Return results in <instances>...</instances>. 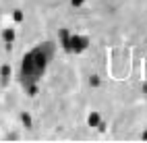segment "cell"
<instances>
[{"mask_svg": "<svg viewBox=\"0 0 147 143\" xmlns=\"http://www.w3.org/2000/svg\"><path fill=\"white\" fill-rule=\"evenodd\" d=\"M56 52L54 42H42L35 48H31L21 60V83H29V81H40L44 77V73L48 71V64L52 62Z\"/></svg>", "mask_w": 147, "mask_h": 143, "instance_id": "1", "label": "cell"}, {"mask_svg": "<svg viewBox=\"0 0 147 143\" xmlns=\"http://www.w3.org/2000/svg\"><path fill=\"white\" fill-rule=\"evenodd\" d=\"M91 40L83 33H73L71 35V54H83L89 48Z\"/></svg>", "mask_w": 147, "mask_h": 143, "instance_id": "2", "label": "cell"}, {"mask_svg": "<svg viewBox=\"0 0 147 143\" xmlns=\"http://www.w3.org/2000/svg\"><path fill=\"white\" fill-rule=\"evenodd\" d=\"M71 29L68 27H60L58 29V42H60V46H62V50L64 52H68L71 54Z\"/></svg>", "mask_w": 147, "mask_h": 143, "instance_id": "3", "label": "cell"}, {"mask_svg": "<svg viewBox=\"0 0 147 143\" xmlns=\"http://www.w3.org/2000/svg\"><path fill=\"white\" fill-rule=\"evenodd\" d=\"M15 37H17L15 27H4V29H2V40H4V44H6V48H11V44L15 42Z\"/></svg>", "mask_w": 147, "mask_h": 143, "instance_id": "4", "label": "cell"}, {"mask_svg": "<svg viewBox=\"0 0 147 143\" xmlns=\"http://www.w3.org/2000/svg\"><path fill=\"white\" fill-rule=\"evenodd\" d=\"M102 122V114L100 112H89V116H87V127H91V129H97V125Z\"/></svg>", "mask_w": 147, "mask_h": 143, "instance_id": "5", "label": "cell"}, {"mask_svg": "<svg viewBox=\"0 0 147 143\" xmlns=\"http://www.w3.org/2000/svg\"><path fill=\"white\" fill-rule=\"evenodd\" d=\"M25 87V93L29 95V98H35L37 91H40V87H37V81H29V83H23Z\"/></svg>", "mask_w": 147, "mask_h": 143, "instance_id": "6", "label": "cell"}, {"mask_svg": "<svg viewBox=\"0 0 147 143\" xmlns=\"http://www.w3.org/2000/svg\"><path fill=\"white\" fill-rule=\"evenodd\" d=\"M11 77H13V69H11L8 64H2V66H0V81H2V83H8V81H11Z\"/></svg>", "mask_w": 147, "mask_h": 143, "instance_id": "7", "label": "cell"}, {"mask_svg": "<svg viewBox=\"0 0 147 143\" xmlns=\"http://www.w3.org/2000/svg\"><path fill=\"white\" fill-rule=\"evenodd\" d=\"M19 120H21V125L25 129H31L33 127V118H31V114H29V112H21V114H19Z\"/></svg>", "mask_w": 147, "mask_h": 143, "instance_id": "8", "label": "cell"}, {"mask_svg": "<svg viewBox=\"0 0 147 143\" xmlns=\"http://www.w3.org/2000/svg\"><path fill=\"white\" fill-rule=\"evenodd\" d=\"M13 21H15V23H21V21H23V11L15 8V11H13Z\"/></svg>", "mask_w": 147, "mask_h": 143, "instance_id": "9", "label": "cell"}, {"mask_svg": "<svg viewBox=\"0 0 147 143\" xmlns=\"http://www.w3.org/2000/svg\"><path fill=\"white\" fill-rule=\"evenodd\" d=\"M89 85H91V87H100V85H102V79L97 77V75H91V77H89Z\"/></svg>", "mask_w": 147, "mask_h": 143, "instance_id": "10", "label": "cell"}, {"mask_svg": "<svg viewBox=\"0 0 147 143\" xmlns=\"http://www.w3.org/2000/svg\"><path fill=\"white\" fill-rule=\"evenodd\" d=\"M83 4H85V0H71V6L73 8H81Z\"/></svg>", "mask_w": 147, "mask_h": 143, "instance_id": "11", "label": "cell"}, {"mask_svg": "<svg viewBox=\"0 0 147 143\" xmlns=\"http://www.w3.org/2000/svg\"><path fill=\"white\" fill-rule=\"evenodd\" d=\"M106 127H108V125H106V122L102 120V122H100V125H97V131H100V133H104V131H106Z\"/></svg>", "mask_w": 147, "mask_h": 143, "instance_id": "12", "label": "cell"}, {"mask_svg": "<svg viewBox=\"0 0 147 143\" xmlns=\"http://www.w3.org/2000/svg\"><path fill=\"white\" fill-rule=\"evenodd\" d=\"M141 139H143V141H147V129H145V131L141 133Z\"/></svg>", "mask_w": 147, "mask_h": 143, "instance_id": "13", "label": "cell"}, {"mask_svg": "<svg viewBox=\"0 0 147 143\" xmlns=\"http://www.w3.org/2000/svg\"><path fill=\"white\" fill-rule=\"evenodd\" d=\"M143 93H147V83H143Z\"/></svg>", "mask_w": 147, "mask_h": 143, "instance_id": "14", "label": "cell"}]
</instances>
